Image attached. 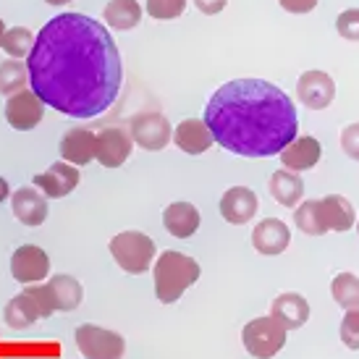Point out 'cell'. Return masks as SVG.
<instances>
[{
  "label": "cell",
  "mask_w": 359,
  "mask_h": 359,
  "mask_svg": "<svg viewBox=\"0 0 359 359\" xmlns=\"http://www.w3.org/2000/svg\"><path fill=\"white\" fill-rule=\"evenodd\" d=\"M29 90L71 118H95L121 92V53L105 24L84 13L53 16L27 55Z\"/></svg>",
  "instance_id": "cell-1"
},
{
  "label": "cell",
  "mask_w": 359,
  "mask_h": 359,
  "mask_svg": "<svg viewBox=\"0 0 359 359\" xmlns=\"http://www.w3.org/2000/svg\"><path fill=\"white\" fill-rule=\"evenodd\" d=\"M212 142L241 158H273L297 140L299 118L286 92L265 79H233L205 108Z\"/></svg>",
  "instance_id": "cell-2"
},
{
  "label": "cell",
  "mask_w": 359,
  "mask_h": 359,
  "mask_svg": "<svg viewBox=\"0 0 359 359\" xmlns=\"http://www.w3.org/2000/svg\"><path fill=\"white\" fill-rule=\"evenodd\" d=\"M200 262L184 252L168 250L163 252L155 262V297L163 304H173L184 297V291L200 280Z\"/></svg>",
  "instance_id": "cell-3"
},
{
  "label": "cell",
  "mask_w": 359,
  "mask_h": 359,
  "mask_svg": "<svg viewBox=\"0 0 359 359\" xmlns=\"http://www.w3.org/2000/svg\"><path fill=\"white\" fill-rule=\"evenodd\" d=\"M55 312V304H53L50 289L48 283H32L27 289L21 291L19 297L6 304L3 309V318H6V325L13 330H24L34 325L37 320L50 318Z\"/></svg>",
  "instance_id": "cell-4"
},
{
  "label": "cell",
  "mask_w": 359,
  "mask_h": 359,
  "mask_svg": "<svg viewBox=\"0 0 359 359\" xmlns=\"http://www.w3.org/2000/svg\"><path fill=\"white\" fill-rule=\"evenodd\" d=\"M110 255L118 262L121 270H126L129 276H142L150 270L152 259L158 255V247L142 231H123V233H116L110 239Z\"/></svg>",
  "instance_id": "cell-5"
},
{
  "label": "cell",
  "mask_w": 359,
  "mask_h": 359,
  "mask_svg": "<svg viewBox=\"0 0 359 359\" xmlns=\"http://www.w3.org/2000/svg\"><path fill=\"white\" fill-rule=\"evenodd\" d=\"M241 344H244L247 354H252L255 359H273L286 346V330L270 315L255 318L241 330Z\"/></svg>",
  "instance_id": "cell-6"
},
{
  "label": "cell",
  "mask_w": 359,
  "mask_h": 359,
  "mask_svg": "<svg viewBox=\"0 0 359 359\" xmlns=\"http://www.w3.org/2000/svg\"><path fill=\"white\" fill-rule=\"evenodd\" d=\"M74 339L84 359H123V351H126V341L121 333L92 325V323L79 325Z\"/></svg>",
  "instance_id": "cell-7"
},
{
  "label": "cell",
  "mask_w": 359,
  "mask_h": 359,
  "mask_svg": "<svg viewBox=\"0 0 359 359\" xmlns=\"http://www.w3.org/2000/svg\"><path fill=\"white\" fill-rule=\"evenodd\" d=\"M129 134L142 150L158 152L173 140V126H170L168 118H165L163 113L150 110V113H137V116L131 118Z\"/></svg>",
  "instance_id": "cell-8"
},
{
  "label": "cell",
  "mask_w": 359,
  "mask_h": 359,
  "mask_svg": "<svg viewBox=\"0 0 359 359\" xmlns=\"http://www.w3.org/2000/svg\"><path fill=\"white\" fill-rule=\"evenodd\" d=\"M11 276L19 283H40L50 276V257L37 244H21L11 257Z\"/></svg>",
  "instance_id": "cell-9"
},
{
  "label": "cell",
  "mask_w": 359,
  "mask_h": 359,
  "mask_svg": "<svg viewBox=\"0 0 359 359\" xmlns=\"http://www.w3.org/2000/svg\"><path fill=\"white\" fill-rule=\"evenodd\" d=\"M131 150H134V140H131L129 131L118 129V126H108L97 134L95 160L105 168H118L131 158Z\"/></svg>",
  "instance_id": "cell-10"
},
{
  "label": "cell",
  "mask_w": 359,
  "mask_h": 359,
  "mask_svg": "<svg viewBox=\"0 0 359 359\" xmlns=\"http://www.w3.org/2000/svg\"><path fill=\"white\" fill-rule=\"evenodd\" d=\"M42 116H45V102L27 87V90L11 95L6 100V121L16 131H29L40 126Z\"/></svg>",
  "instance_id": "cell-11"
},
{
  "label": "cell",
  "mask_w": 359,
  "mask_h": 359,
  "mask_svg": "<svg viewBox=\"0 0 359 359\" xmlns=\"http://www.w3.org/2000/svg\"><path fill=\"white\" fill-rule=\"evenodd\" d=\"M297 97L304 108L325 110L336 100V81L325 71H304L297 84Z\"/></svg>",
  "instance_id": "cell-12"
},
{
  "label": "cell",
  "mask_w": 359,
  "mask_h": 359,
  "mask_svg": "<svg viewBox=\"0 0 359 359\" xmlns=\"http://www.w3.org/2000/svg\"><path fill=\"white\" fill-rule=\"evenodd\" d=\"M76 184H79V170H76V165L66 163V160L53 163L45 173H37V176H34V187L42 189V194L50 197V200L69 197L71 191L76 189Z\"/></svg>",
  "instance_id": "cell-13"
},
{
  "label": "cell",
  "mask_w": 359,
  "mask_h": 359,
  "mask_svg": "<svg viewBox=\"0 0 359 359\" xmlns=\"http://www.w3.org/2000/svg\"><path fill=\"white\" fill-rule=\"evenodd\" d=\"M291 241V231L289 226L278 218H265L259 220L255 231H252V247L265 255V257H276V255H283L286 247Z\"/></svg>",
  "instance_id": "cell-14"
},
{
  "label": "cell",
  "mask_w": 359,
  "mask_h": 359,
  "mask_svg": "<svg viewBox=\"0 0 359 359\" xmlns=\"http://www.w3.org/2000/svg\"><path fill=\"white\" fill-rule=\"evenodd\" d=\"M255 212H257V194L250 187H231L220 197V215L223 220H229L231 226L250 223Z\"/></svg>",
  "instance_id": "cell-15"
},
{
  "label": "cell",
  "mask_w": 359,
  "mask_h": 359,
  "mask_svg": "<svg viewBox=\"0 0 359 359\" xmlns=\"http://www.w3.org/2000/svg\"><path fill=\"white\" fill-rule=\"evenodd\" d=\"M270 318L276 320V323H280L286 333L289 330H299L309 320V304L302 294L286 291V294H280V297L273 299V304H270Z\"/></svg>",
  "instance_id": "cell-16"
},
{
  "label": "cell",
  "mask_w": 359,
  "mask_h": 359,
  "mask_svg": "<svg viewBox=\"0 0 359 359\" xmlns=\"http://www.w3.org/2000/svg\"><path fill=\"white\" fill-rule=\"evenodd\" d=\"M11 210H13L16 220H21L24 226H32V229L42 226L48 220V212H50L45 194H40V191L32 189V187H24V189L11 194Z\"/></svg>",
  "instance_id": "cell-17"
},
{
  "label": "cell",
  "mask_w": 359,
  "mask_h": 359,
  "mask_svg": "<svg viewBox=\"0 0 359 359\" xmlns=\"http://www.w3.org/2000/svg\"><path fill=\"white\" fill-rule=\"evenodd\" d=\"M320 158H323V147H320V142L315 137H297L286 150L280 152V163L291 173L318 165Z\"/></svg>",
  "instance_id": "cell-18"
},
{
  "label": "cell",
  "mask_w": 359,
  "mask_h": 359,
  "mask_svg": "<svg viewBox=\"0 0 359 359\" xmlns=\"http://www.w3.org/2000/svg\"><path fill=\"white\" fill-rule=\"evenodd\" d=\"M163 223L168 229L170 236L176 239H189L200 229V210L191 202H173L163 212Z\"/></svg>",
  "instance_id": "cell-19"
},
{
  "label": "cell",
  "mask_w": 359,
  "mask_h": 359,
  "mask_svg": "<svg viewBox=\"0 0 359 359\" xmlns=\"http://www.w3.org/2000/svg\"><path fill=\"white\" fill-rule=\"evenodd\" d=\"M95 142L97 134H92L90 129H71L60 140V155L71 165H87L95 160Z\"/></svg>",
  "instance_id": "cell-20"
},
{
  "label": "cell",
  "mask_w": 359,
  "mask_h": 359,
  "mask_svg": "<svg viewBox=\"0 0 359 359\" xmlns=\"http://www.w3.org/2000/svg\"><path fill=\"white\" fill-rule=\"evenodd\" d=\"M173 142H176L179 150H184L187 155H202L205 150H210L212 134H210L205 121L187 118L176 126V131H173Z\"/></svg>",
  "instance_id": "cell-21"
},
{
  "label": "cell",
  "mask_w": 359,
  "mask_h": 359,
  "mask_svg": "<svg viewBox=\"0 0 359 359\" xmlns=\"http://www.w3.org/2000/svg\"><path fill=\"white\" fill-rule=\"evenodd\" d=\"M48 289H50L53 304H55V312H71L76 309L84 299V289L81 283L69 273H60V276H53L48 280Z\"/></svg>",
  "instance_id": "cell-22"
},
{
  "label": "cell",
  "mask_w": 359,
  "mask_h": 359,
  "mask_svg": "<svg viewBox=\"0 0 359 359\" xmlns=\"http://www.w3.org/2000/svg\"><path fill=\"white\" fill-rule=\"evenodd\" d=\"M268 187H270V197L278 202V205H283V208H294L304 197V181L297 173H291V170H276L270 176Z\"/></svg>",
  "instance_id": "cell-23"
},
{
  "label": "cell",
  "mask_w": 359,
  "mask_h": 359,
  "mask_svg": "<svg viewBox=\"0 0 359 359\" xmlns=\"http://www.w3.org/2000/svg\"><path fill=\"white\" fill-rule=\"evenodd\" d=\"M320 212L325 220L328 231H349L354 226V208L346 197L341 194H328L320 200Z\"/></svg>",
  "instance_id": "cell-24"
},
{
  "label": "cell",
  "mask_w": 359,
  "mask_h": 359,
  "mask_svg": "<svg viewBox=\"0 0 359 359\" xmlns=\"http://www.w3.org/2000/svg\"><path fill=\"white\" fill-rule=\"evenodd\" d=\"M142 21V6L137 0H108L105 6V24L118 32L134 29Z\"/></svg>",
  "instance_id": "cell-25"
},
{
  "label": "cell",
  "mask_w": 359,
  "mask_h": 359,
  "mask_svg": "<svg viewBox=\"0 0 359 359\" xmlns=\"http://www.w3.org/2000/svg\"><path fill=\"white\" fill-rule=\"evenodd\" d=\"M29 84V71H27V63L21 60H3L0 63V95H16V92L27 90Z\"/></svg>",
  "instance_id": "cell-26"
},
{
  "label": "cell",
  "mask_w": 359,
  "mask_h": 359,
  "mask_svg": "<svg viewBox=\"0 0 359 359\" xmlns=\"http://www.w3.org/2000/svg\"><path fill=\"white\" fill-rule=\"evenodd\" d=\"M294 223L302 233L307 236H323L325 233V220H323V212H320V200H307L302 202L297 212H294Z\"/></svg>",
  "instance_id": "cell-27"
},
{
  "label": "cell",
  "mask_w": 359,
  "mask_h": 359,
  "mask_svg": "<svg viewBox=\"0 0 359 359\" xmlns=\"http://www.w3.org/2000/svg\"><path fill=\"white\" fill-rule=\"evenodd\" d=\"M330 294H333L336 304L344 307L346 312L359 309V278L354 273H339L330 283Z\"/></svg>",
  "instance_id": "cell-28"
},
{
  "label": "cell",
  "mask_w": 359,
  "mask_h": 359,
  "mask_svg": "<svg viewBox=\"0 0 359 359\" xmlns=\"http://www.w3.org/2000/svg\"><path fill=\"white\" fill-rule=\"evenodd\" d=\"M32 45H34V34H32L27 27H13V29H6L3 42H0V48L8 53L13 60H21L24 55H29Z\"/></svg>",
  "instance_id": "cell-29"
},
{
  "label": "cell",
  "mask_w": 359,
  "mask_h": 359,
  "mask_svg": "<svg viewBox=\"0 0 359 359\" xmlns=\"http://www.w3.org/2000/svg\"><path fill=\"white\" fill-rule=\"evenodd\" d=\"M187 11V0H147V13L158 21L179 19Z\"/></svg>",
  "instance_id": "cell-30"
},
{
  "label": "cell",
  "mask_w": 359,
  "mask_h": 359,
  "mask_svg": "<svg viewBox=\"0 0 359 359\" xmlns=\"http://www.w3.org/2000/svg\"><path fill=\"white\" fill-rule=\"evenodd\" d=\"M341 341L351 351H359V309H349L341 320Z\"/></svg>",
  "instance_id": "cell-31"
},
{
  "label": "cell",
  "mask_w": 359,
  "mask_h": 359,
  "mask_svg": "<svg viewBox=\"0 0 359 359\" xmlns=\"http://www.w3.org/2000/svg\"><path fill=\"white\" fill-rule=\"evenodd\" d=\"M336 29L344 40L357 42L359 40V8H349L344 11L339 19H336Z\"/></svg>",
  "instance_id": "cell-32"
},
{
  "label": "cell",
  "mask_w": 359,
  "mask_h": 359,
  "mask_svg": "<svg viewBox=\"0 0 359 359\" xmlns=\"http://www.w3.org/2000/svg\"><path fill=\"white\" fill-rule=\"evenodd\" d=\"M341 150L346 152L349 158L359 160V123H349L346 129L341 131Z\"/></svg>",
  "instance_id": "cell-33"
},
{
  "label": "cell",
  "mask_w": 359,
  "mask_h": 359,
  "mask_svg": "<svg viewBox=\"0 0 359 359\" xmlns=\"http://www.w3.org/2000/svg\"><path fill=\"white\" fill-rule=\"evenodd\" d=\"M278 3L289 13H309V11H315V6H318V0H278Z\"/></svg>",
  "instance_id": "cell-34"
},
{
  "label": "cell",
  "mask_w": 359,
  "mask_h": 359,
  "mask_svg": "<svg viewBox=\"0 0 359 359\" xmlns=\"http://www.w3.org/2000/svg\"><path fill=\"white\" fill-rule=\"evenodd\" d=\"M226 3H229V0H194V6H197L202 13H208V16L220 13V11L226 8Z\"/></svg>",
  "instance_id": "cell-35"
},
{
  "label": "cell",
  "mask_w": 359,
  "mask_h": 359,
  "mask_svg": "<svg viewBox=\"0 0 359 359\" xmlns=\"http://www.w3.org/2000/svg\"><path fill=\"white\" fill-rule=\"evenodd\" d=\"M11 197V187H8V181L6 179H0V205L8 200Z\"/></svg>",
  "instance_id": "cell-36"
},
{
  "label": "cell",
  "mask_w": 359,
  "mask_h": 359,
  "mask_svg": "<svg viewBox=\"0 0 359 359\" xmlns=\"http://www.w3.org/2000/svg\"><path fill=\"white\" fill-rule=\"evenodd\" d=\"M45 3H50V6H66L71 0H45Z\"/></svg>",
  "instance_id": "cell-37"
},
{
  "label": "cell",
  "mask_w": 359,
  "mask_h": 359,
  "mask_svg": "<svg viewBox=\"0 0 359 359\" xmlns=\"http://www.w3.org/2000/svg\"><path fill=\"white\" fill-rule=\"evenodd\" d=\"M3 34H6V24H3V19H0V42H3Z\"/></svg>",
  "instance_id": "cell-38"
},
{
  "label": "cell",
  "mask_w": 359,
  "mask_h": 359,
  "mask_svg": "<svg viewBox=\"0 0 359 359\" xmlns=\"http://www.w3.org/2000/svg\"><path fill=\"white\" fill-rule=\"evenodd\" d=\"M357 233H359V220H357Z\"/></svg>",
  "instance_id": "cell-39"
}]
</instances>
